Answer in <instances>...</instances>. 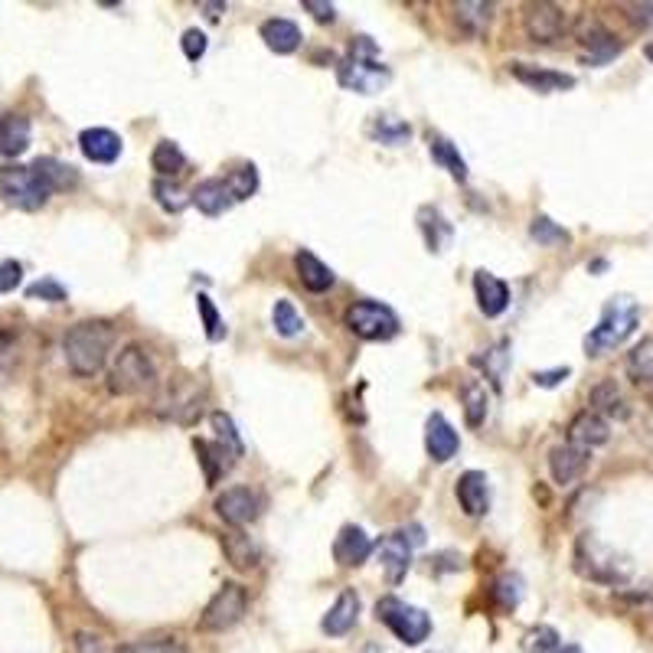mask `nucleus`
<instances>
[{
  "label": "nucleus",
  "instance_id": "nucleus-3",
  "mask_svg": "<svg viewBox=\"0 0 653 653\" xmlns=\"http://www.w3.org/2000/svg\"><path fill=\"white\" fill-rule=\"evenodd\" d=\"M337 79L343 89L360 92V95H376L389 85L392 72L389 66L379 63V46L369 36H356L350 53L337 63Z\"/></svg>",
  "mask_w": 653,
  "mask_h": 653
},
{
  "label": "nucleus",
  "instance_id": "nucleus-49",
  "mask_svg": "<svg viewBox=\"0 0 653 653\" xmlns=\"http://www.w3.org/2000/svg\"><path fill=\"white\" fill-rule=\"evenodd\" d=\"M20 281H23V265H20V262H14V258L0 262V294L17 291Z\"/></svg>",
  "mask_w": 653,
  "mask_h": 653
},
{
  "label": "nucleus",
  "instance_id": "nucleus-38",
  "mask_svg": "<svg viewBox=\"0 0 653 653\" xmlns=\"http://www.w3.org/2000/svg\"><path fill=\"white\" fill-rule=\"evenodd\" d=\"M196 311H200V317H203L206 340L219 343V340L226 337V324H223V317H219L216 304H213V298H209V294H196Z\"/></svg>",
  "mask_w": 653,
  "mask_h": 653
},
{
  "label": "nucleus",
  "instance_id": "nucleus-32",
  "mask_svg": "<svg viewBox=\"0 0 653 653\" xmlns=\"http://www.w3.org/2000/svg\"><path fill=\"white\" fill-rule=\"evenodd\" d=\"M461 405H464V418L471 428H480L487 418V409H490V396H487V386L480 383V379H467L461 386Z\"/></svg>",
  "mask_w": 653,
  "mask_h": 653
},
{
  "label": "nucleus",
  "instance_id": "nucleus-27",
  "mask_svg": "<svg viewBox=\"0 0 653 653\" xmlns=\"http://www.w3.org/2000/svg\"><path fill=\"white\" fill-rule=\"evenodd\" d=\"M30 147V118L4 115L0 118V157H20Z\"/></svg>",
  "mask_w": 653,
  "mask_h": 653
},
{
  "label": "nucleus",
  "instance_id": "nucleus-37",
  "mask_svg": "<svg viewBox=\"0 0 653 653\" xmlns=\"http://www.w3.org/2000/svg\"><path fill=\"white\" fill-rule=\"evenodd\" d=\"M559 631L549 624H539L533 631H526L523 637V650L526 653H559Z\"/></svg>",
  "mask_w": 653,
  "mask_h": 653
},
{
  "label": "nucleus",
  "instance_id": "nucleus-2",
  "mask_svg": "<svg viewBox=\"0 0 653 653\" xmlns=\"http://www.w3.org/2000/svg\"><path fill=\"white\" fill-rule=\"evenodd\" d=\"M115 327L108 320H82L66 334L63 353L66 363L76 376H95L102 373L108 363V353L115 347Z\"/></svg>",
  "mask_w": 653,
  "mask_h": 653
},
{
  "label": "nucleus",
  "instance_id": "nucleus-8",
  "mask_svg": "<svg viewBox=\"0 0 653 653\" xmlns=\"http://www.w3.org/2000/svg\"><path fill=\"white\" fill-rule=\"evenodd\" d=\"M376 618L383 621L392 634H396L402 644H422V640H428L431 634V618L422 611V608H415V605H405V601L399 598H383L376 605Z\"/></svg>",
  "mask_w": 653,
  "mask_h": 653
},
{
  "label": "nucleus",
  "instance_id": "nucleus-13",
  "mask_svg": "<svg viewBox=\"0 0 653 653\" xmlns=\"http://www.w3.org/2000/svg\"><path fill=\"white\" fill-rule=\"evenodd\" d=\"M454 497H458L461 510L471 516V520H480L490 510V480L484 471H464L454 484Z\"/></svg>",
  "mask_w": 653,
  "mask_h": 653
},
{
  "label": "nucleus",
  "instance_id": "nucleus-43",
  "mask_svg": "<svg viewBox=\"0 0 653 653\" xmlns=\"http://www.w3.org/2000/svg\"><path fill=\"white\" fill-rule=\"evenodd\" d=\"M226 552H229V559H232V565H236V569H252L255 559H258L255 546H252V542L245 539L242 533H232V536L226 539Z\"/></svg>",
  "mask_w": 653,
  "mask_h": 653
},
{
  "label": "nucleus",
  "instance_id": "nucleus-30",
  "mask_svg": "<svg viewBox=\"0 0 653 653\" xmlns=\"http://www.w3.org/2000/svg\"><path fill=\"white\" fill-rule=\"evenodd\" d=\"M366 134H369V138H373L376 144L402 147L405 141L412 138V128L405 125L402 118H396V115H373V121L366 125Z\"/></svg>",
  "mask_w": 653,
  "mask_h": 653
},
{
  "label": "nucleus",
  "instance_id": "nucleus-52",
  "mask_svg": "<svg viewBox=\"0 0 653 653\" xmlns=\"http://www.w3.org/2000/svg\"><path fill=\"white\" fill-rule=\"evenodd\" d=\"M565 376H569V366H559V369H549V373H533V383L542 389H552V386H559Z\"/></svg>",
  "mask_w": 653,
  "mask_h": 653
},
{
  "label": "nucleus",
  "instance_id": "nucleus-50",
  "mask_svg": "<svg viewBox=\"0 0 653 653\" xmlns=\"http://www.w3.org/2000/svg\"><path fill=\"white\" fill-rule=\"evenodd\" d=\"M301 7H304L307 14H311L317 23H334V20H337V7L327 4V0H304Z\"/></svg>",
  "mask_w": 653,
  "mask_h": 653
},
{
  "label": "nucleus",
  "instance_id": "nucleus-46",
  "mask_svg": "<svg viewBox=\"0 0 653 653\" xmlns=\"http://www.w3.org/2000/svg\"><path fill=\"white\" fill-rule=\"evenodd\" d=\"M27 298H30V301L59 304V301H66V288L59 285L56 278H40V281H33V285L27 288Z\"/></svg>",
  "mask_w": 653,
  "mask_h": 653
},
{
  "label": "nucleus",
  "instance_id": "nucleus-15",
  "mask_svg": "<svg viewBox=\"0 0 653 653\" xmlns=\"http://www.w3.org/2000/svg\"><path fill=\"white\" fill-rule=\"evenodd\" d=\"M474 298H477L480 314L500 317L510 307V285H507V281H500L497 275H490V271L480 268L477 275H474Z\"/></svg>",
  "mask_w": 653,
  "mask_h": 653
},
{
  "label": "nucleus",
  "instance_id": "nucleus-17",
  "mask_svg": "<svg viewBox=\"0 0 653 653\" xmlns=\"http://www.w3.org/2000/svg\"><path fill=\"white\" fill-rule=\"evenodd\" d=\"M379 562H383V569H386V575H389V582L392 585H399L402 578H405V572H409V565H412V542H409V536L402 533H392V536H386L383 542H379Z\"/></svg>",
  "mask_w": 653,
  "mask_h": 653
},
{
  "label": "nucleus",
  "instance_id": "nucleus-26",
  "mask_svg": "<svg viewBox=\"0 0 653 653\" xmlns=\"http://www.w3.org/2000/svg\"><path fill=\"white\" fill-rule=\"evenodd\" d=\"M258 36H262L265 46L271 49V53H278V56H291L294 49L301 46V30H298V23H291V20H285V17L265 20V23H262V30H258Z\"/></svg>",
  "mask_w": 653,
  "mask_h": 653
},
{
  "label": "nucleus",
  "instance_id": "nucleus-7",
  "mask_svg": "<svg viewBox=\"0 0 653 653\" xmlns=\"http://www.w3.org/2000/svg\"><path fill=\"white\" fill-rule=\"evenodd\" d=\"M245 611H249V591H245L239 582H226L203 608L200 631H206V634L229 631V627H236L245 618Z\"/></svg>",
  "mask_w": 653,
  "mask_h": 653
},
{
  "label": "nucleus",
  "instance_id": "nucleus-16",
  "mask_svg": "<svg viewBox=\"0 0 653 653\" xmlns=\"http://www.w3.org/2000/svg\"><path fill=\"white\" fill-rule=\"evenodd\" d=\"M196 454H200V464H203V474H206V487H216L219 480H223L232 464H236L239 454L229 451L223 441H206V438H196L193 441Z\"/></svg>",
  "mask_w": 653,
  "mask_h": 653
},
{
  "label": "nucleus",
  "instance_id": "nucleus-28",
  "mask_svg": "<svg viewBox=\"0 0 653 653\" xmlns=\"http://www.w3.org/2000/svg\"><path fill=\"white\" fill-rule=\"evenodd\" d=\"M588 405L591 412H598L601 418L605 415H614V418H627V402H624V392L621 386L614 383V379H601V383L591 389L588 396Z\"/></svg>",
  "mask_w": 653,
  "mask_h": 653
},
{
  "label": "nucleus",
  "instance_id": "nucleus-44",
  "mask_svg": "<svg viewBox=\"0 0 653 653\" xmlns=\"http://www.w3.org/2000/svg\"><path fill=\"white\" fill-rule=\"evenodd\" d=\"M474 366H480L487 373V379L500 389L503 366H507V343H497L494 350H487V356H474Z\"/></svg>",
  "mask_w": 653,
  "mask_h": 653
},
{
  "label": "nucleus",
  "instance_id": "nucleus-57",
  "mask_svg": "<svg viewBox=\"0 0 653 653\" xmlns=\"http://www.w3.org/2000/svg\"><path fill=\"white\" fill-rule=\"evenodd\" d=\"M363 653H383V650H379V647H376V644H369V647H366V650H363Z\"/></svg>",
  "mask_w": 653,
  "mask_h": 653
},
{
  "label": "nucleus",
  "instance_id": "nucleus-55",
  "mask_svg": "<svg viewBox=\"0 0 653 653\" xmlns=\"http://www.w3.org/2000/svg\"><path fill=\"white\" fill-rule=\"evenodd\" d=\"M559 653H582V647H575V644L572 647H559Z\"/></svg>",
  "mask_w": 653,
  "mask_h": 653
},
{
  "label": "nucleus",
  "instance_id": "nucleus-35",
  "mask_svg": "<svg viewBox=\"0 0 653 653\" xmlns=\"http://www.w3.org/2000/svg\"><path fill=\"white\" fill-rule=\"evenodd\" d=\"M271 324H275L281 337H298L304 330V317L298 314V307H294L288 298H281V301H275V307H271Z\"/></svg>",
  "mask_w": 653,
  "mask_h": 653
},
{
  "label": "nucleus",
  "instance_id": "nucleus-40",
  "mask_svg": "<svg viewBox=\"0 0 653 653\" xmlns=\"http://www.w3.org/2000/svg\"><path fill=\"white\" fill-rule=\"evenodd\" d=\"M226 183H229L232 196H236V203L249 200V196L258 190V170L252 164H242L239 170H232V174L226 177Z\"/></svg>",
  "mask_w": 653,
  "mask_h": 653
},
{
  "label": "nucleus",
  "instance_id": "nucleus-36",
  "mask_svg": "<svg viewBox=\"0 0 653 653\" xmlns=\"http://www.w3.org/2000/svg\"><path fill=\"white\" fill-rule=\"evenodd\" d=\"M490 595H494V601L503 611H513L523 601V578L513 572H503L494 582V588H490Z\"/></svg>",
  "mask_w": 653,
  "mask_h": 653
},
{
  "label": "nucleus",
  "instance_id": "nucleus-45",
  "mask_svg": "<svg viewBox=\"0 0 653 653\" xmlns=\"http://www.w3.org/2000/svg\"><path fill=\"white\" fill-rule=\"evenodd\" d=\"M209 422H213V428L219 431V441H223L229 451H236L239 458H242L245 448H242V438H239V431H236V422H232L226 412H213V418H209Z\"/></svg>",
  "mask_w": 653,
  "mask_h": 653
},
{
  "label": "nucleus",
  "instance_id": "nucleus-20",
  "mask_svg": "<svg viewBox=\"0 0 653 653\" xmlns=\"http://www.w3.org/2000/svg\"><path fill=\"white\" fill-rule=\"evenodd\" d=\"M608 438H611V425H608V418H601L598 412H582V415H575L572 418V425H569V445H578V448H601V445H608Z\"/></svg>",
  "mask_w": 653,
  "mask_h": 653
},
{
  "label": "nucleus",
  "instance_id": "nucleus-5",
  "mask_svg": "<svg viewBox=\"0 0 653 653\" xmlns=\"http://www.w3.org/2000/svg\"><path fill=\"white\" fill-rule=\"evenodd\" d=\"M154 383H157L154 360L138 347V343H128V347L118 353L112 373H108V389H112L115 396H138V392L151 389Z\"/></svg>",
  "mask_w": 653,
  "mask_h": 653
},
{
  "label": "nucleus",
  "instance_id": "nucleus-11",
  "mask_svg": "<svg viewBox=\"0 0 653 653\" xmlns=\"http://www.w3.org/2000/svg\"><path fill=\"white\" fill-rule=\"evenodd\" d=\"M523 30L533 43H556L565 33V14L556 4H529L523 10Z\"/></svg>",
  "mask_w": 653,
  "mask_h": 653
},
{
  "label": "nucleus",
  "instance_id": "nucleus-54",
  "mask_svg": "<svg viewBox=\"0 0 653 653\" xmlns=\"http://www.w3.org/2000/svg\"><path fill=\"white\" fill-rule=\"evenodd\" d=\"M14 363V337L10 334H0V373Z\"/></svg>",
  "mask_w": 653,
  "mask_h": 653
},
{
  "label": "nucleus",
  "instance_id": "nucleus-42",
  "mask_svg": "<svg viewBox=\"0 0 653 653\" xmlns=\"http://www.w3.org/2000/svg\"><path fill=\"white\" fill-rule=\"evenodd\" d=\"M627 369H631V376L637 379V383H653V340L640 343V347L631 353Z\"/></svg>",
  "mask_w": 653,
  "mask_h": 653
},
{
  "label": "nucleus",
  "instance_id": "nucleus-48",
  "mask_svg": "<svg viewBox=\"0 0 653 653\" xmlns=\"http://www.w3.org/2000/svg\"><path fill=\"white\" fill-rule=\"evenodd\" d=\"M180 46H183V56H187L190 63H200V59L206 56V33L203 30H187V33H183Z\"/></svg>",
  "mask_w": 653,
  "mask_h": 653
},
{
  "label": "nucleus",
  "instance_id": "nucleus-24",
  "mask_svg": "<svg viewBox=\"0 0 653 653\" xmlns=\"http://www.w3.org/2000/svg\"><path fill=\"white\" fill-rule=\"evenodd\" d=\"M418 229H422V239L428 245V252H445L451 239H454V229L451 223L445 219V213H441L438 206H422L418 209Z\"/></svg>",
  "mask_w": 653,
  "mask_h": 653
},
{
  "label": "nucleus",
  "instance_id": "nucleus-9",
  "mask_svg": "<svg viewBox=\"0 0 653 653\" xmlns=\"http://www.w3.org/2000/svg\"><path fill=\"white\" fill-rule=\"evenodd\" d=\"M575 569H578V575H585V578H591V582H601V585H621L627 578V565H621L618 556H611V552L591 536L578 539Z\"/></svg>",
  "mask_w": 653,
  "mask_h": 653
},
{
  "label": "nucleus",
  "instance_id": "nucleus-47",
  "mask_svg": "<svg viewBox=\"0 0 653 653\" xmlns=\"http://www.w3.org/2000/svg\"><path fill=\"white\" fill-rule=\"evenodd\" d=\"M125 653H190L180 640H138Z\"/></svg>",
  "mask_w": 653,
  "mask_h": 653
},
{
  "label": "nucleus",
  "instance_id": "nucleus-25",
  "mask_svg": "<svg viewBox=\"0 0 653 653\" xmlns=\"http://www.w3.org/2000/svg\"><path fill=\"white\" fill-rule=\"evenodd\" d=\"M294 268H298L301 285H304L307 291H314V294L330 291V288H334V281H337L334 268L324 265L314 252H307V249H301L298 255H294Z\"/></svg>",
  "mask_w": 653,
  "mask_h": 653
},
{
  "label": "nucleus",
  "instance_id": "nucleus-53",
  "mask_svg": "<svg viewBox=\"0 0 653 653\" xmlns=\"http://www.w3.org/2000/svg\"><path fill=\"white\" fill-rule=\"evenodd\" d=\"M627 17L637 27H653V4H631L627 7Z\"/></svg>",
  "mask_w": 653,
  "mask_h": 653
},
{
  "label": "nucleus",
  "instance_id": "nucleus-41",
  "mask_svg": "<svg viewBox=\"0 0 653 653\" xmlns=\"http://www.w3.org/2000/svg\"><path fill=\"white\" fill-rule=\"evenodd\" d=\"M154 200L167 209V213H183L187 209V193H183L177 183H170V180H157L154 183Z\"/></svg>",
  "mask_w": 653,
  "mask_h": 653
},
{
  "label": "nucleus",
  "instance_id": "nucleus-33",
  "mask_svg": "<svg viewBox=\"0 0 653 653\" xmlns=\"http://www.w3.org/2000/svg\"><path fill=\"white\" fill-rule=\"evenodd\" d=\"M458 23L464 33L471 36H484L490 30V17H494V4H458L454 7Z\"/></svg>",
  "mask_w": 653,
  "mask_h": 653
},
{
  "label": "nucleus",
  "instance_id": "nucleus-34",
  "mask_svg": "<svg viewBox=\"0 0 653 653\" xmlns=\"http://www.w3.org/2000/svg\"><path fill=\"white\" fill-rule=\"evenodd\" d=\"M151 167L157 170L160 177H174L180 174L183 167H187V157H183V151L174 144V141H157L154 144V154H151Z\"/></svg>",
  "mask_w": 653,
  "mask_h": 653
},
{
  "label": "nucleus",
  "instance_id": "nucleus-1",
  "mask_svg": "<svg viewBox=\"0 0 653 653\" xmlns=\"http://www.w3.org/2000/svg\"><path fill=\"white\" fill-rule=\"evenodd\" d=\"M76 183V170L56 157H36L30 167L0 170V200L23 213H36L49 203L56 190Z\"/></svg>",
  "mask_w": 653,
  "mask_h": 653
},
{
  "label": "nucleus",
  "instance_id": "nucleus-6",
  "mask_svg": "<svg viewBox=\"0 0 653 653\" xmlns=\"http://www.w3.org/2000/svg\"><path fill=\"white\" fill-rule=\"evenodd\" d=\"M343 324L350 327V334H356L360 340L379 343V340H392L399 334V317L392 307L379 304V301H356L347 307L343 314Z\"/></svg>",
  "mask_w": 653,
  "mask_h": 653
},
{
  "label": "nucleus",
  "instance_id": "nucleus-29",
  "mask_svg": "<svg viewBox=\"0 0 653 653\" xmlns=\"http://www.w3.org/2000/svg\"><path fill=\"white\" fill-rule=\"evenodd\" d=\"M582 46L588 49V63H595V66L608 63V59H614L621 53L618 36H614L611 30H605V27H598V23L582 33Z\"/></svg>",
  "mask_w": 653,
  "mask_h": 653
},
{
  "label": "nucleus",
  "instance_id": "nucleus-18",
  "mask_svg": "<svg viewBox=\"0 0 653 653\" xmlns=\"http://www.w3.org/2000/svg\"><path fill=\"white\" fill-rule=\"evenodd\" d=\"M369 556H373V539H369L360 526H343L340 536L334 539V559L343 565V569H356L363 565Z\"/></svg>",
  "mask_w": 653,
  "mask_h": 653
},
{
  "label": "nucleus",
  "instance_id": "nucleus-12",
  "mask_svg": "<svg viewBox=\"0 0 653 653\" xmlns=\"http://www.w3.org/2000/svg\"><path fill=\"white\" fill-rule=\"evenodd\" d=\"M588 464H591V451L569 445V441L549 451V474L559 487H572L588 471Z\"/></svg>",
  "mask_w": 653,
  "mask_h": 653
},
{
  "label": "nucleus",
  "instance_id": "nucleus-31",
  "mask_svg": "<svg viewBox=\"0 0 653 653\" xmlns=\"http://www.w3.org/2000/svg\"><path fill=\"white\" fill-rule=\"evenodd\" d=\"M428 154H431V160H435L438 167H445L448 174L458 180V183L467 180L464 157H461V151H458V147H454L448 138H441V134H431V138H428Z\"/></svg>",
  "mask_w": 653,
  "mask_h": 653
},
{
  "label": "nucleus",
  "instance_id": "nucleus-4",
  "mask_svg": "<svg viewBox=\"0 0 653 653\" xmlns=\"http://www.w3.org/2000/svg\"><path fill=\"white\" fill-rule=\"evenodd\" d=\"M637 320H640V311L631 298H611L605 314L598 320V327L585 337V353L601 356L614 347H621V343L637 330Z\"/></svg>",
  "mask_w": 653,
  "mask_h": 653
},
{
  "label": "nucleus",
  "instance_id": "nucleus-51",
  "mask_svg": "<svg viewBox=\"0 0 653 653\" xmlns=\"http://www.w3.org/2000/svg\"><path fill=\"white\" fill-rule=\"evenodd\" d=\"M76 650L79 653H112L105 644V637H98V634H89V631H79L76 634Z\"/></svg>",
  "mask_w": 653,
  "mask_h": 653
},
{
  "label": "nucleus",
  "instance_id": "nucleus-14",
  "mask_svg": "<svg viewBox=\"0 0 653 653\" xmlns=\"http://www.w3.org/2000/svg\"><path fill=\"white\" fill-rule=\"evenodd\" d=\"M458 448H461V438H458V431L451 428L448 418L441 412L428 415V422H425V451H428V458L445 464V461L454 458V454H458Z\"/></svg>",
  "mask_w": 653,
  "mask_h": 653
},
{
  "label": "nucleus",
  "instance_id": "nucleus-19",
  "mask_svg": "<svg viewBox=\"0 0 653 653\" xmlns=\"http://www.w3.org/2000/svg\"><path fill=\"white\" fill-rule=\"evenodd\" d=\"M79 151L92 164H115L121 157V138L108 128H85L79 134Z\"/></svg>",
  "mask_w": 653,
  "mask_h": 653
},
{
  "label": "nucleus",
  "instance_id": "nucleus-10",
  "mask_svg": "<svg viewBox=\"0 0 653 653\" xmlns=\"http://www.w3.org/2000/svg\"><path fill=\"white\" fill-rule=\"evenodd\" d=\"M216 513L229 526H249L262 516V497L249 487H232L216 497Z\"/></svg>",
  "mask_w": 653,
  "mask_h": 653
},
{
  "label": "nucleus",
  "instance_id": "nucleus-22",
  "mask_svg": "<svg viewBox=\"0 0 653 653\" xmlns=\"http://www.w3.org/2000/svg\"><path fill=\"white\" fill-rule=\"evenodd\" d=\"M356 618H360V595H356L353 588L340 591V598L334 601V608L324 614V621H320V631L330 634V637H343L350 634L356 627Z\"/></svg>",
  "mask_w": 653,
  "mask_h": 653
},
{
  "label": "nucleus",
  "instance_id": "nucleus-56",
  "mask_svg": "<svg viewBox=\"0 0 653 653\" xmlns=\"http://www.w3.org/2000/svg\"><path fill=\"white\" fill-rule=\"evenodd\" d=\"M644 56H647V59H650V63H653V40H650V43L644 46Z\"/></svg>",
  "mask_w": 653,
  "mask_h": 653
},
{
  "label": "nucleus",
  "instance_id": "nucleus-21",
  "mask_svg": "<svg viewBox=\"0 0 653 653\" xmlns=\"http://www.w3.org/2000/svg\"><path fill=\"white\" fill-rule=\"evenodd\" d=\"M510 76L520 79L523 85H529L533 92H565L572 89L575 79L565 76V72H556V69H539V66H529V63H510Z\"/></svg>",
  "mask_w": 653,
  "mask_h": 653
},
{
  "label": "nucleus",
  "instance_id": "nucleus-23",
  "mask_svg": "<svg viewBox=\"0 0 653 653\" xmlns=\"http://www.w3.org/2000/svg\"><path fill=\"white\" fill-rule=\"evenodd\" d=\"M190 203L200 209L203 216H223L226 209L236 203V196H232L229 183L223 177H213V180H203L200 187L193 190Z\"/></svg>",
  "mask_w": 653,
  "mask_h": 653
},
{
  "label": "nucleus",
  "instance_id": "nucleus-39",
  "mask_svg": "<svg viewBox=\"0 0 653 653\" xmlns=\"http://www.w3.org/2000/svg\"><path fill=\"white\" fill-rule=\"evenodd\" d=\"M529 236H533L539 245H569V239H572L569 232L552 223L549 216H536L533 226H529Z\"/></svg>",
  "mask_w": 653,
  "mask_h": 653
}]
</instances>
